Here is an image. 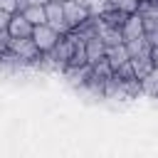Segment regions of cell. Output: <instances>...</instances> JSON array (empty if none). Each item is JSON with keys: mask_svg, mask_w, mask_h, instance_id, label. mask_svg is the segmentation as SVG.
I'll list each match as a JSON object with an SVG mask.
<instances>
[{"mask_svg": "<svg viewBox=\"0 0 158 158\" xmlns=\"http://www.w3.org/2000/svg\"><path fill=\"white\" fill-rule=\"evenodd\" d=\"M74 47H77V37H74V35H64V37L57 42V47H54L52 52L42 54L40 64H44V67H49V69H59V72H64V69L69 67V62H72Z\"/></svg>", "mask_w": 158, "mask_h": 158, "instance_id": "6da1fadb", "label": "cell"}, {"mask_svg": "<svg viewBox=\"0 0 158 158\" xmlns=\"http://www.w3.org/2000/svg\"><path fill=\"white\" fill-rule=\"evenodd\" d=\"M44 12H47V25L57 32V35H72V27H69V22H67V17H64V7H62V2H54V0H49L47 5H44Z\"/></svg>", "mask_w": 158, "mask_h": 158, "instance_id": "7a4b0ae2", "label": "cell"}, {"mask_svg": "<svg viewBox=\"0 0 158 158\" xmlns=\"http://www.w3.org/2000/svg\"><path fill=\"white\" fill-rule=\"evenodd\" d=\"M62 7H64V17H67L72 32H74L79 25H84L86 20L94 17V15L89 12V7H86L84 2H79V0H67V2H62Z\"/></svg>", "mask_w": 158, "mask_h": 158, "instance_id": "3957f363", "label": "cell"}, {"mask_svg": "<svg viewBox=\"0 0 158 158\" xmlns=\"http://www.w3.org/2000/svg\"><path fill=\"white\" fill-rule=\"evenodd\" d=\"M62 40V35H57L49 25H37L35 30H32V42L37 44V49L42 52V54H47V52H52L54 47H57V42Z\"/></svg>", "mask_w": 158, "mask_h": 158, "instance_id": "277c9868", "label": "cell"}, {"mask_svg": "<svg viewBox=\"0 0 158 158\" xmlns=\"http://www.w3.org/2000/svg\"><path fill=\"white\" fill-rule=\"evenodd\" d=\"M32 30H35V27L27 22V17H25L22 12H12L10 25H7L10 40H27V37H32Z\"/></svg>", "mask_w": 158, "mask_h": 158, "instance_id": "5b68a950", "label": "cell"}, {"mask_svg": "<svg viewBox=\"0 0 158 158\" xmlns=\"http://www.w3.org/2000/svg\"><path fill=\"white\" fill-rule=\"evenodd\" d=\"M121 35H123V44H126V42H131V40L143 37V35H146V30H143V17H141L138 12L128 15V17H126V22H123V27H121Z\"/></svg>", "mask_w": 158, "mask_h": 158, "instance_id": "8992f818", "label": "cell"}, {"mask_svg": "<svg viewBox=\"0 0 158 158\" xmlns=\"http://www.w3.org/2000/svg\"><path fill=\"white\" fill-rule=\"evenodd\" d=\"M96 35H99V40L106 44V49H109V47H118V44H123V35H121V30H118V27H109V25H104L101 20H99Z\"/></svg>", "mask_w": 158, "mask_h": 158, "instance_id": "52a82bcc", "label": "cell"}, {"mask_svg": "<svg viewBox=\"0 0 158 158\" xmlns=\"http://www.w3.org/2000/svg\"><path fill=\"white\" fill-rule=\"evenodd\" d=\"M84 47H86V59H89V64H96V62L106 59V44L99 40V35L86 37V40H84Z\"/></svg>", "mask_w": 158, "mask_h": 158, "instance_id": "ba28073f", "label": "cell"}, {"mask_svg": "<svg viewBox=\"0 0 158 158\" xmlns=\"http://www.w3.org/2000/svg\"><path fill=\"white\" fill-rule=\"evenodd\" d=\"M106 62H109L111 72H116L118 67H123L126 62H131V57H128V52H126V44L109 47V49H106Z\"/></svg>", "mask_w": 158, "mask_h": 158, "instance_id": "9c48e42d", "label": "cell"}, {"mask_svg": "<svg viewBox=\"0 0 158 158\" xmlns=\"http://www.w3.org/2000/svg\"><path fill=\"white\" fill-rule=\"evenodd\" d=\"M131 67H133V74H136V79L141 81V79H146L153 69H156V64H153V59H151V54H141V57H133L131 59Z\"/></svg>", "mask_w": 158, "mask_h": 158, "instance_id": "30bf717a", "label": "cell"}, {"mask_svg": "<svg viewBox=\"0 0 158 158\" xmlns=\"http://www.w3.org/2000/svg\"><path fill=\"white\" fill-rule=\"evenodd\" d=\"M104 10H118L126 15L138 12V2L136 0H104Z\"/></svg>", "mask_w": 158, "mask_h": 158, "instance_id": "8fae6325", "label": "cell"}, {"mask_svg": "<svg viewBox=\"0 0 158 158\" xmlns=\"http://www.w3.org/2000/svg\"><path fill=\"white\" fill-rule=\"evenodd\" d=\"M22 15L27 17V22H30L32 27H37V25H47V12H44V5H32V7H27Z\"/></svg>", "mask_w": 158, "mask_h": 158, "instance_id": "7c38bea8", "label": "cell"}, {"mask_svg": "<svg viewBox=\"0 0 158 158\" xmlns=\"http://www.w3.org/2000/svg\"><path fill=\"white\" fill-rule=\"evenodd\" d=\"M126 12H118V10H104L101 15H99V20L104 22V25H109V27H123V22H126Z\"/></svg>", "mask_w": 158, "mask_h": 158, "instance_id": "4fadbf2b", "label": "cell"}, {"mask_svg": "<svg viewBox=\"0 0 158 158\" xmlns=\"http://www.w3.org/2000/svg\"><path fill=\"white\" fill-rule=\"evenodd\" d=\"M126 52H128L131 59H133V57H141V54H151V44H148L146 37H138V40L126 42Z\"/></svg>", "mask_w": 158, "mask_h": 158, "instance_id": "5bb4252c", "label": "cell"}, {"mask_svg": "<svg viewBox=\"0 0 158 158\" xmlns=\"http://www.w3.org/2000/svg\"><path fill=\"white\" fill-rule=\"evenodd\" d=\"M141 94H148V96L158 99V67H156L146 79H141Z\"/></svg>", "mask_w": 158, "mask_h": 158, "instance_id": "9a60e30c", "label": "cell"}, {"mask_svg": "<svg viewBox=\"0 0 158 158\" xmlns=\"http://www.w3.org/2000/svg\"><path fill=\"white\" fill-rule=\"evenodd\" d=\"M114 79H116V81H133V79H136V74H133L131 62H126L123 67H118V69L114 72Z\"/></svg>", "mask_w": 158, "mask_h": 158, "instance_id": "2e32d148", "label": "cell"}, {"mask_svg": "<svg viewBox=\"0 0 158 158\" xmlns=\"http://www.w3.org/2000/svg\"><path fill=\"white\" fill-rule=\"evenodd\" d=\"M10 52V35L7 32H0V59Z\"/></svg>", "mask_w": 158, "mask_h": 158, "instance_id": "e0dca14e", "label": "cell"}, {"mask_svg": "<svg viewBox=\"0 0 158 158\" xmlns=\"http://www.w3.org/2000/svg\"><path fill=\"white\" fill-rule=\"evenodd\" d=\"M10 12H5V10H0V32H7V25H10Z\"/></svg>", "mask_w": 158, "mask_h": 158, "instance_id": "ac0fdd59", "label": "cell"}, {"mask_svg": "<svg viewBox=\"0 0 158 158\" xmlns=\"http://www.w3.org/2000/svg\"><path fill=\"white\" fill-rule=\"evenodd\" d=\"M151 59H153V64L158 67V47H151Z\"/></svg>", "mask_w": 158, "mask_h": 158, "instance_id": "d6986e66", "label": "cell"}, {"mask_svg": "<svg viewBox=\"0 0 158 158\" xmlns=\"http://www.w3.org/2000/svg\"><path fill=\"white\" fill-rule=\"evenodd\" d=\"M54 2H67V0H54Z\"/></svg>", "mask_w": 158, "mask_h": 158, "instance_id": "ffe728a7", "label": "cell"}, {"mask_svg": "<svg viewBox=\"0 0 158 158\" xmlns=\"http://www.w3.org/2000/svg\"><path fill=\"white\" fill-rule=\"evenodd\" d=\"M136 2H141V0H136Z\"/></svg>", "mask_w": 158, "mask_h": 158, "instance_id": "44dd1931", "label": "cell"}]
</instances>
